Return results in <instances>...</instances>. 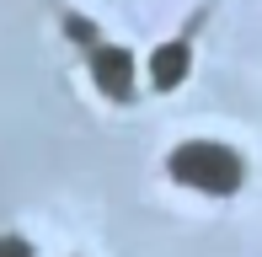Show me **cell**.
<instances>
[{
    "label": "cell",
    "instance_id": "cell-1",
    "mask_svg": "<svg viewBox=\"0 0 262 257\" xmlns=\"http://www.w3.org/2000/svg\"><path fill=\"white\" fill-rule=\"evenodd\" d=\"M166 172H171V182H182V188H193L204 198H230L246 182V161L225 139H182L166 156Z\"/></svg>",
    "mask_w": 262,
    "mask_h": 257
},
{
    "label": "cell",
    "instance_id": "cell-2",
    "mask_svg": "<svg viewBox=\"0 0 262 257\" xmlns=\"http://www.w3.org/2000/svg\"><path fill=\"white\" fill-rule=\"evenodd\" d=\"M70 38H80V49H86V70L91 80H97V91L107 102H128L134 97V54L123 49V43H107L91 22L70 16Z\"/></svg>",
    "mask_w": 262,
    "mask_h": 257
},
{
    "label": "cell",
    "instance_id": "cell-3",
    "mask_svg": "<svg viewBox=\"0 0 262 257\" xmlns=\"http://www.w3.org/2000/svg\"><path fill=\"white\" fill-rule=\"evenodd\" d=\"M187 70H193V49H187L182 38H171V43H161V49L150 54V86L156 91H177L187 80Z\"/></svg>",
    "mask_w": 262,
    "mask_h": 257
},
{
    "label": "cell",
    "instance_id": "cell-4",
    "mask_svg": "<svg viewBox=\"0 0 262 257\" xmlns=\"http://www.w3.org/2000/svg\"><path fill=\"white\" fill-rule=\"evenodd\" d=\"M0 257H38L21 236H0Z\"/></svg>",
    "mask_w": 262,
    "mask_h": 257
}]
</instances>
